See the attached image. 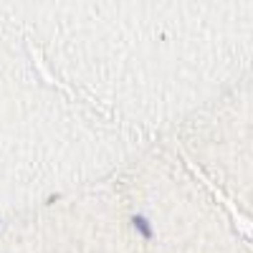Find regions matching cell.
<instances>
[{
    "instance_id": "cell-1",
    "label": "cell",
    "mask_w": 253,
    "mask_h": 253,
    "mask_svg": "<svg viewBox=\"0 0 253 253\" xmlns=\"http://www.w3.org/2000/svg\"><path fill=\"white\" fill-rule=\"evenodd\" d=\"M132 223H134V228L139 230V233H142L144 238H152V228H150V220H147L144 215H134V218H132Z\"/></svg>"
}]
</instances>
